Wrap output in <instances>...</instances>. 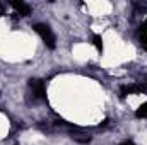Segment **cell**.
I'll return each mask as SVG.
<instances>
[{"label":"cell","mask_w":147,"mask_h":145,"mask_svg":"<svg viewBox=\"0 0 147 145\" xmlns=\"http://www.w3.org/2000/svg\"><path fill=\"white\" fill-rule=\"evenodd\" d=\"M34 31L38 33V36L43 39V43L50 48V50H53L55 46H57V38L53 34V31H51V28L48 26V24H34Z\"/></svg>","instance_id":"6da1fadb"},{"label":"cell","mask_w":147,"mask_h":145,"mask_svg":"<svg viewBox=\"0 0 147 145\" xmlns=\"http://www.w3.org/2000/svg\"><path fill=\"white\" fill-rule=\"evenodd\" d=\"M29 89L33 91L36 99H46V85L41 79H31L29 80Z\"/></svg>","instance_id":"7a4b0ae2"},{"label":"cell","mask_w":147,"mask_h":145,"mask_svg":"<svg viewBox=\"0 0 147 145\" xmlns=\"http://www.w3.org/2000/svg\"><path fill=\"white\" fill-rule=\"evenodd\" d=\"M140 92H144L142 85H123L120 89V96L121 97H127L128 94H140Z\"/></svg>","instance_id":"3957f363"},{"label":"cell","mask_w":147,"mask_h":145,"mask_svg":"<svg viewBox=\"0 0 147 145\" xmlns=\"http://www.w3.org/2000/svg\"><path fill=\"white\" fill-rule=\"evenodd\" d=\"M10 5L14 7V10H16L19 15H24V17H26V15H29V14H31L29 5H26L24 2H16V0H14V2H10Z\"/></svg>","instance_id":"277c9868"},{"label":"cell","mask_w":147,"mask_h":145,"mask_svg":"<svg viewBox=\"0 0 147 145\" xmlns=\"http://www.w3.org/2000/svg\"><path fill=\"white\" fill-rule=\"evenodd\" d=\"M139 39H140V44L144 46V50H147V22H144L139 28Z\"/></svg>","instance_id":"5b68a950"},{"label":"cell","mask_w":147,"mask_h":145,"mask_svg":"<svg viewBox=\"0 0 147 145\" xmlns=\"http://www.w3.org/2000/svg\"><path fill=\"white\" fill-rule=\"evenodd\" d=\"M135 114H137V118H144V119H147V101L142 104V106H139V109L135 111Z\"/></svg>","instance_id":"8992f818"},{"label":"cell","mask_w":147,"mask_h":145,"mask_svg":"<svg viewBox=\"0 0 147 145\" xmlns=\"http://www.w3.org/2000/svg\"><path fill=\"white\" fill-rule=\"evenodd\" d=\"M92 43H94V46L98 48V51H103V38L99 36V34H94V36H92Z\"/></svg>","instance_id":"52a82bcc"},{"label":"cell","mask_w":147,"mask_h":145,"mask_svg":"<svg viewBox=\"0 0 147 145\" xmlns=\"http://www.w3.org/2000/svg\"><path fill=\"white\" fill-rule=\"evenodd\" d=\"M120 145H135V144H134L132 140H125V142H121Z\"/></svg>","instance_id":"ba28073f"},{"label":"cell","mask_w":147,"mask_h":145,"mask_svg":"<svg viewBox=\"0 0 147 145\" xmlns=\"http://www.w3.org/2000/svg\"><path fill=\"white\" fill-rule=\"evenodd\" d=\"M146 82H147V79H146Z\"/></svg>","instance_id":"9c48e42d"}]
</instances>
